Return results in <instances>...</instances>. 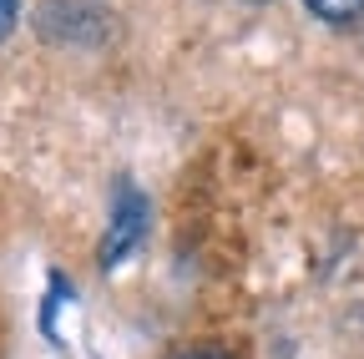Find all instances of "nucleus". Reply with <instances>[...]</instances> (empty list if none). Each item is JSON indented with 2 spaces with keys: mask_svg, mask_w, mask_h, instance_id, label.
Listing matches in <instances>:
<instances>
[{
  "mask_svg": "<svg viewBox=\"0 0 364 359\" xmlns=\"http://www.w3.org/2000/svg\"><path fill=\"white\" fill-rule=\"evenodd\" d=\"M167 359H233V354L218 349V344H193V349H177V354H167Z\"/></svg>",
  "mask_w": 364,
  "mask_h": 359,
  "instance_id": "3",
  "label": "nucleus"
},
{
  "mask_svg": "<svg viewBox=\"0 0 364 359\" xmlns=\"http://www.w3.org/2000/svg\"><path fill=\"white\" fill-rule=\"evenodd\" d=\"M309 16L314 21H324V26H354L364 16V0H304Z\"/></svg>",
  "mask_w": 364,
  "mask_h": 359,
  "instance_id": "2",
  "label": "nucleus"
},
{
  "mask_svg": "<svg viewBox=\"0 0 364 359\" xmlns=\"http://www.w3.org/2000/svg\"><path fill=\"white\" fill-rule=\"evenodd\" d=\"M147 223H152V203H147V193L136 188L132 177H122L117 193H112V208H107V233H102V243H97V268H102V274L122 268L136 248H142Z\"/></svg>",
  "mask_w": 364,
  "mask_h": 359,
  "instance_id": "1",
  "label": "nucleus"
},
{
  "mask_svg": "<svg viewBox=\"0 0 364 359\" xmlns=\"http://www.w3.org/2000/svg\"><path fill=\"white\" fill-rule=\"evenodd\" d=\"M16 21H21V0H0V41L16 31Z\"/></svg>",
  "mask_w": 364,
  "mask_h": 359,
  "instance_id": "4",
  "label": "nucleus"
}]
</instances>
